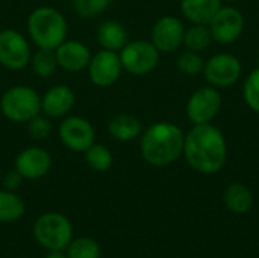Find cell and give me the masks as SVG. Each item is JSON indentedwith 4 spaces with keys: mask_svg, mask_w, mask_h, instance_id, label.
<instances>
[{
    "mask_svg": "<svg viewBox=\"0 0 259 258\" xmlns=\"http://www.w3.org/2000/svg\"><path fill=\"white\" fill-rule=\"evenodd\" d=\"M182 155L191 169L202 175L220 172L228 160V144L223 132L211 123L194 125L185 134Z\"/></svg>",
    "mask_w": 259,
    "mask_h": 258,
    "instance_id": "cell-1",
    "label": "cell"
},
{
    "mask_svg": "<svg viewBox=\"0 0 259 258\" xmlns=\"http://www.w3.org/2000/svg\"><path fill=\"white\" fill-rule=\"evenodd\" d=\"M185 134L171 122H156L140 135V152L143 160L155 167L175 163L184 152Z\"/></svg>",
    "mask_w": 259,
    "mask_h": 258,
    "instance_id": "cell-2",
    "label": "cell"
},
{
    "mask_svg": "<svg viewBox=\"0 0 259 258\" xmlns=\"http://www.w3.org/2000/svg\"><path fill=\"white\" fill-rule=\"evenodd\" d=\"M27 32L30 40L39 49H56L67 40L68 24L65 17L52 6L33 9L27 18Z\"/></svg>",
    "mask_w": 259,
    "mask_h": 258,
    "instance_id": "cell-3",
    "label": "cell"
},
{
    "mask_svg": "<svg viewBox=\"0 0 259 258\" xmlns=\"http://www.w3.org/2000/svg\"><path fill=\"white\" fill-rule=\"evenodd\" d=\"M2 114L15 123H27L41 113V96L29 85L8 88L0 99Z\"/></svg>",
    "mask_w": 259,
    "mask_h": 258,
    "instance_id": "cell-4",
    "label": "cell"
},
{
    "mask_svg": "<svg viewBox=\"0 0 259 258\" xmlns=\"http://www.w3.org/2000/svg\"><path fill=\"white\" fill-rule=\"evenodd\" d=\"M33 237L47 251H65L73 240V225L64 214L46 213L36 219Z\"/></svg>",
    "mask_w": 259,
    "mask_h": 258,
    "instance_id": "cell-5",
    "label": "cell"
},
{
    "mask_svg": "<svg viewBox=\"0 0 259 258\" xmlns=\"http://www.w3.org/2000/svg\"><path fill=\"white\" fill-rule=\"evenodd\" d=\"M120 61L123 70L134 76H144L152 73L159 62V50L152 41L134 40L120 50Z\"/></svg>",
    "mask_w": 259,
    "mask_h": 258,
    "instance_id": "cell-6",
    "label": "cell"
},
{
    "mask_svg": "<svg viewBox=\"0 0 259 258\" xmlns=\"http://www.w3.org/2000/svg\"><path fill=\"white\" fill-rule=\"evenodd\" d=\"M205 79L215 88L232 87L243 73L241 61L231 53H217L205 61L203 71Z\"/></svg>",
    "mask_w": 259,
    "mask_h": 258,
    "instance_id": "cell-7",
    "label": "cell"
},
{
    "mask_svg": "<svg viewBox=\"0 0 259 258\" xmlns=\"http://www.w3.org/2000/svg\"><path fill=\"white\" fill-rule=\"evenodd\" d=\"M223 99L220 91L209 85L196 90L187 102V117L193 125L211 123L220 113Z\"/></svg>",
    "mask_w": 259,
    "mask_h": 258,
    "instance_id": "cell-8",
    "label": "cell"
},
{
    "mask_svg": "<svg viewBox=\"0 0 259 258\" xmlns=\"http://www.w3.org/2000/svg\"><path fill=\"white\" fill-rule=\"evenodd\" d=\"M30 46L18 30H0V65L8 70H21L30 64Z\"/></svg>",
    "mask_w": 259,
    "mask_h": 258,
    "instance_id": "cell-9",
    "label": "cell"
},
{
    "mask_svg": "<svg viewBox=\"0 0 259 258\" xmlns=\"http://www.w3.org/2000/svg\"><path fill=\"white\" fill-rule=\"evenodd\" d=\"M94 128L90 120L80 116H68L58 129L61 143L73 152H85L94 143Z\"/></svg>",
    "mask_w": 259,
    "mask_h": 258,
    "instance_id": "cell-10",
    "label": "cell"
},
{
    "mask_svg": "<svg viewBox=\"0 0 259 258\" xmlns=\"http://www.w3.org/2000/svg\"><path fill=\"white\" fill-rule=\"evenodd\" d=\"M208 26L214 41L220 44H232L244 30V15L234 6H222Z\"/></svg>",
    "mask_w": 259,
    "mask_h": 258,
    "instance_id": "cell-11",
    "label": "cell"
},
{
    "mask_svg": "<svg viewBox=\"0 0 259 258\" xmlns=\"http://www.w3.org/2000/svg\"><path fill=\"white\" fill-rule=\"evenodd\" d=\"M87 68L91 82L97 87H109L115 84L123 71L120 55L117 52L105 49L91 56Z\"/></svg>",
    "mask_w": 259,
    "mask_h": 258,
    "instance_id": "cell-12",
    "label": "cell"
},
{
    "mask_svg": "<svg viewBox=\"0 0 259 258\" xmlns=\"http://www.w3.org/2000/svg\"><path fill=\"white\" fill-rule=\"evenodd\" d=\"M185 35L184 23L173 15H164L156 20L150 32V41L153 46L164 53L175 52L182 43Z\"/></svg>",
    "mask_w": 259,
    "mask_h": 258,
    "instance_id": "cell-13",
    "label": "cell"
},
{
    "mask_svg": "<svg viewBox=\"0 0 259 258\" xmlns=\"http://www.w3.org/2000/svg\"><path fill=\"white\" fill-rule=\"evenodd\" d=\"M52 167V155L38 146L23 149L15 158V170L29 181L39 179L49 173Z\"/></svg>",
    "mask_w": 259,
    "mask_h": 258,
    "instance_id": "cell-14",
    "label": "cell"
},
{
    "mask_svg": "<svg viewBox=\"0 0 259 258\" xmlns=\"http://www.w3.org/2000/svg\"><path fill=\"white\" fill-rule=\"evenodd\" d=\"M58 67L70 73H79L85 70L91 59L90 49L76 40H65L55 49Z\"/></svg>",
    "mask_w": 259,
    "mask_h": 258,
    "instance_id": "cell-15",
    "label": "cell"
},
{
    "mask_svg": "<svg viewBox=\"0 0 259 258\" xmlns=\"http://www.w3.org/2000/svg\"><path fill=\"white\" fill-rule=\"evenodd\" d=\"M74 103V91L65 84H58L50 87L41 97V111L44 113V116L52 119L64 117L73 109Z\"/></svg>",
    "mask_w": 259,
    "mask_h": 258,
    "instance_id": "cell-16",
    "label": "cell"
},
{
    "mask_svg": "<svg viewBox=\"0 0 259 258\" xmlns=\"http://www.w3.org/2000/svg\"><path fill=\"white\" fill-rule=\"evenodd\" d=\"M127 30L126 27L117 20H106L102 21L96 30V40L99 46L105 50L118 52L127 44Z\"/></svg>",
    "mask_w": 259,
    "mask_h": 258,
    "instance_id": "cell-17",
    "label": "cell"
},
{
    "mask_svg": "<svg viewBox=\"0 0 259 258\" xmlns=\"http://www.w3.org/2000/svg\"><path fill=\"white\" fill-rule=\"evenodd\" d=\"M220 8L222 0H181V11L193 24H209Z\"/></svg>",
    "mask_w": 259,
    "mask_h": 258,
    "instance_id": "cell-18",
    "label": "cell"
},
{
    "mask_svg": "<svg viewBox=\"0 0 259 258\" xmlns=\"http://www.w3.org/2000/svg\"><path fill=\"white\" fill-rule=\"evenodd\" d=\"M108 131L117 141H132L143 134V125L132 114H117L109 120Z\"/></svg>",
    "mask_w": 259,
    "mask_h": 258,
    "instance_id": "cell-19",
    "label": "cell"
},
{
    "mask_svg": "<svg viewBox=\"0 0 259 258\" xmlns=\"http://www.w3.org/2000/svg\"><path fill=\"white\" fill-rule=\"evenodd\" d=\"M223 202L235 214L249 213L253 207V193L243 182H231L223 193Z\"/></svg>",
    "mask_w": 259,
    "mask_h": 258,
    "instance_id": "cell-20",
    "label": "cell"
},
{
    "mask_svg": "<svg viewBox=\"0 0 259 258\" xmlns=\"http://www.w3.org/2000/svg\"><path fill=\"white\" fill-rule=\"evenodd\" d=\"M24 211V202L15 192L0 190V224L15 222L23 217Z\"/></svg>",
    "mask_w": 259,
    "mask_h": 258,
    "instance_id": "cell-21",
    "label": "cell"
},
{
    "mask_svg": "<svg viewBox=\"0 0 259 258\" xmlns=\"http://www.w3.org/2000/svg\"><path fill=\"white\" fill-rule=\"evenodd\" d=\"M212 43V33L208 24H193L191 27L185 29L184 35V46L187 50L193 52H203Z\"/></svg>",
    "mask_w": 259,
    "mask_h": 258,
    "instance_id": "cell-22",
    "label": "cell"
},
{
    "mask_svg": "<svg viewBox=\"0 0 259 258\" xmlns=\"http://www.w3.org/2000/svg\"><path fill=\"white\" fill-rule=\"evenodd\" d=\"M32 70L36 76L47 79L55 75L58 68V59L53 49H39L30 58Z\"/></svg>",
    "mask_w": 259,
    "mask_h": 258,
    "instance_id": "cell-23",
    "label": "cell"
},
{
    "mask_svg": "<svg viewBox=\"0 0 259 258\" xmlns=\"http://www.w3.org/2000/svg\"><path fill=\"white\" fill-rule=\"evenodd\" d=\"M83 154H85L87 164L96 172L103 173V172H108L112 167V161H114L112 154L105 144L93 143Z\"/></svg>",
    "mask_w": 259,
    "mask_h": 258,
    "instance_id": "cell-24",
    "label": "cell"
},
{
    "mask_svg": "<svg viewBox=\"0 0 259 258\" xmlns=\"http://www.w3.org/2000/svg\"><path fill=\"white\" fill-rule=\"evenodd\" d=\"M67 258H100V246L90 237L73 239L65 248Z\"/></svg>",
    "mask_w": 259,
    "mask_h": 258,
    "instance_id": "cell-25",
    "label": "cell"
},
{
    "mask_svg": "<svg viewBox=\"0 0 259 258\" xmlns=\"http://www.w3.org/2000/svg\"><path fill=\"white\" fill-rule=\"evenodd\" d=\"M176 65L178 70L187 76H197L203 71L205 67V61L200 56L199 52H193V50H185L182 52L178 59H176Z\"/></svg>",
    "mask_w": 259,
    "mask_h": 258,
    "instance_id": "cell-26",
    "label": "cell"
},
{
    "mask_svg": "<svg viewBox=\"0 0 259 258\" xmlns=\"http://www.w3.org/2000/svg\"><path fill=\"white\" fill-rule=\"evenodd\" d=\"M112 0H71L73 11L83 18H93L103 14Z\"/></svg>",
    "mask_w": 259,
    "mask_h": 258,
    "instance_id": "cell-27",
    "label": "cell"
},
{
    "mask_svg": "<svg viewBox=\"0 0 259 258\" xmlns=\"http://www.w3.org/2000/svg\"><path fill=\"white\" fill-rule=\"evenodd\" d=\"M243 96L247 106L259 114V68H255L247 76L243 87Z\"/></svg>",
    "mask_w": 259,
    "mask_h": 258,
    "instance_id": "cell-28",
    "label": "cell"
},
{
    "mask_svg": "<svg viewBox=\"0 0 259 258\" xmlns=\"http://www.w3.org/2000/svg\"><path fill=\"white\" fill-rule=\"evenodd\" d=\"M27 131L32 140H46L52 131V125L47 116H35L33 119H30L27 122Z\"/></svg>",
    "mask_w": 259,
    "mask_h": 258,
    "instance_id": "cell-29",
    "label": "cell"
},
{
    "mask_svg": "<svg viewBox=\"0 0 259 258\" xmlns=\"http://www.w3.org/2000/svg\"><path fill=\"white\" fill-rule=\"evenodd\" d=\"M23 179L24 178L17 170H11L3 176V189L8 192H15L17 189H20Z\"/></svg>",
    "mask_w": 259,
    "mask_h": 258,
    "instance_id": "cell-30",
    "label": "cell"
},
{
    "mask_svg": "<svg viewBox=\"0 0 259 258\" xmlns=\"http://www.w3.org/2000/svg\"><path fill=\"white\" fill-rule=\"evenodd\" d=\"M44 258H67V254H64L62 251H49Z\"/></svg>",
    "mask_w": 259,
    "mask_h": 258,
    "instance_id": "cell-31",
    "label": "cell"
},
{
    "mask_svg": "<svg viewBox=\"0 0 259 258\" xmlns=\"http://www.w3.org/2000/svg\"><path fill=\"white\" fill-rule=\"evenodd\" d=\"M225 2H237V0H225Z\"/></svg>",
    "mask_w": 259,
    "mask_h": 258,
    "instance_id": "cell-32",
    "label": "cell"
}]
</instances>
